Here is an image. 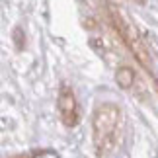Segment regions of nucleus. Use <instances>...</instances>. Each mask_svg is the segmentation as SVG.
Returning a JSON list of instances; mask_svg holds the SVG:
<instances>
[{"mask_svg": "<svg viewBox=\"0 0 158 158\" xmlns=\"http://www.w3.org/2000/svg\"><path fill=\"white\" fill-rule=\"evenodd\" d=\"M119 117H121V111L115 104H102L94 111V119H92L94 144L100 154H106L113 148Z\"/></svg>", "mask_w": 158, "mask_h": 158, "instance_id": "nucleus-1", "label": "nucleus"}, {"mask_svg": "<svg viewBox=\"0 0 158 158\" xmlns=\"http://www.w3.org/2000/svg\"><path fill=\"white\" fill-rule=\"evenodd\" d=\"M57 109H59V115L66 127H74L78 123V104H76L74 92L69 86H60Z\"/></svg>", "mask_w": 158, "mask_h": 158, "instance_id": "nucleus-2", "label": "nucleus"}, {"mask_svg": "<svg viewBox=\"0 0 158 158\" xmlns=\"http://www.w3.org/2000/svg\"><path fill=\"white\" fill-rule=\"evenodd\" d=\"M115 80H117V84L123 90H129L133 86V82H135V72H133L129 66H121L117 70V74H115Z\"/></svg>", "mask_w": 158, "mask_h": 158, "instance_id": "nucleus-3", "label": "nucleus"}]
</instances>
